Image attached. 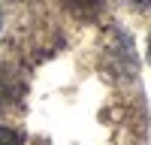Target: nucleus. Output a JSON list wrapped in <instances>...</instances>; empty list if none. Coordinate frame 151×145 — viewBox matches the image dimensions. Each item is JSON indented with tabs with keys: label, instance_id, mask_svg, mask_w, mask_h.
<instances>
[{
	"label": "nucleus",
	"instance_id": "20e7f679",
	"mask_svg": "<svg viewBox=\"0 0 151 145\" xmlns=\"http://www.w3.org/2000/svg\"><path fill=\"white\" fill-rule=\"evenodd\" d=\"M133 3L139 6V9H151V0H133Z\"/></svg>",
	"mask_w": 151,
	"mask_h": 145
},
{
	"label": "nucleus",
	"instance_id": "f257e3e1",
	"mask_svg": "<svg viewBox=\"0 0 151 145\" xmlns=\"http://www.w3.org/2000/svg\"><path fill=\"white\" fill-rule=\"evenodd\" d=\"M21 97H24V82H21V76H18L12 67L0 64V112L9 109V106H15Z\"/></svg>",
	"mask_w": 151,
	"mask_h": 145
},
{
	"label": "nucleus",
	"instance_id": "7ed1b4c3",
	"mask_svg": "<svg viewBox=\"0 0 151 145\" xmlns=\"http://www.w3.org/2000/svg\"><path fill=\"white\" fill-rule=\"evenodd\" d=\"M67 3H70L73 9H82V12H94V9H100V6H103V0H67Z\"/></svg>",
	"mask_w": 151,
	"mask_h": 145
},
{
	"label": "nucleus",
	"instance_id": "39448f33",
	"mask_svg": "<svg viewBox=\"0 0 151 145\" xmlns=\"http://www.w3.org/2000/svg\"><path fill=\"white\" fill-rule=\"evenodd\" d=\"M145 57H148V64H151V36H148V52H145Z\"/></svg>",
	"mask_w": 151,
	"mask_h": 145
},
{
	"label": "nucleus",
	"instance_id": "f03ea898",
	"mask_svg": "<svg viewBox=\"0 0 151 145\" xmlns=\"http://www.w3.org/2000/svg\"><path fill=\"white\" fill-rule=\"evenodd\" d=\"M0 145H24V136H21L18 130L0 124Z\"/></svg>",
	"mask_w": 151,
	"mask_h": 145
}]
</instances>
